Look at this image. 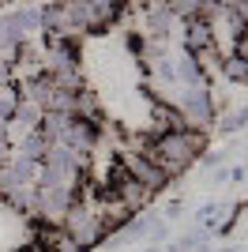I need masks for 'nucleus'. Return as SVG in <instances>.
Segmentation results:
<instances>
[{
    "mask_svg": "<svg viewBox=\"0 0 248 252\" xmlns=\"http://www.w3.org/2000/svg\"><path fill=\"white\" fill-rule=\"evenodd\" d=\"M143 155L162 169L165 177H181L199 155H203V128H169L155 132L143 143Z\"/></svg>",
    "mask_w": 248,
    "mask_h": 252,
    "instance_id": "1",
    "label": "nucleus"
},
{
    "mask_svg": "<svg viewBox=\"0 0 248 252\" xmlns=\"http://www.w3.org/2000/svg\"><path fill=\"white\" fill-rule=\"evenodd\" d=\"M61 226H64V233H68L79 249H91V245L105 241V226H102V215H98V200L87 196V192H75V200L68 203Z\"/></svg>",
    "mask_w": 248,
    "mask_h": 252,
    "instance_id": "2",
    "label": "nucleus"
},
{
    "mask_svg": "<svg viewBox=\"0 0 248 252\" xmlns=\"http://www.w3.org/2000/svg\"><path fill=\"white\" fill-rule=\"evenodd\" d=\"M177 109L185 113L188 128H207L211 121H215V98H211V87L203 83H188L181 87V102H177Z\"/></svg>",
    "mask_w": 248,
    "mask_h": 252,
    "instance_id": "3",
    "label": "nucleus"
},
{
    "mask_svg": "<svg viewBox=\"0 0 248 252\" xmlns=\"http://www.w3.org/2000/svg\"><path fill=\"white\" fill-rule=\"evenodd\" d=\"M41 31L49 34V38H57V42H75L83 34L68 0H53L49 8H41Z\"/></svg>",
    "mask_w": 248,
    "mask_h": 252,
    "instance_id": "4",
    "label": "nucleus"
},
{
    "mask_svg": "<svg viewBox=\"0 0 248 252\" xmlns=\"http://www.w3.org/2000/svg\"><path fill=\"white\" fill-rule=\"evenodd\" d=\"M121 166L128 169V173H132V177L139 181V185H147L151 192H162L165 185H169V177H165L162 169H158L155 162H151V158L143 155V147H139V151H132V147H128V151H121Z\"/></svg>",
    "mask_w": 248,
    "mask_h": 252,
    "instance_id": "5",
    "label": "nucleus"
},
{
    "mask_svg": "<svg viewBox=\"0 0 248 252\" xmlns=\"http://www.w3.org/2000/svg\"><path fill=\"white\" fill-rule=\"evenodd\" d=\"M143 23H147V34H151V38H158V42L177 38V34H181V27H185V23L169 11V4H165V0L147 4V8H143Z\"/></svg>",
    "mask_w": 248,
    "mask_h": 252,
    "instance_id": "6",
    "label": "nucleus"
},
{
    "mask_svg": "<svg viewBox=\"0 0 248 252\" xmlns=\"http://www.w3.org/2000/svg\"><path fill=\"white\" fill-rule=\"evenodd\" d=\"M41 109L38 102H31V98H19L15 102V109H11V117H8V125H4V136H11V139H23L27 132H34V128L41 125Z\"/></svg>",
    "mask_w": 248,
    "mask_h": 252,
    "instance_id": "7",
    "label": "nucleus"
},
{
    "mask_svg": "<svg viewBox=\"0 0 248 252\" xmlns=\"http://www.w3.org/2000/svg\"><path fill=\"white\" fill-rule=\"evenodd\" d=\"M181 31H185V53L199 57L203 49H215V42H211V27H207L203 15H199V19H188Z\"/></svg>",
    "mask_w": 248,
    "mask_h": 252,
    "instance_id": "8",
    "label": "nucleus"
},
{
    "mask_svg": "<svg viewBox=\"0 0 248 252\" xmlns=\"http://www.w3.org/2000/svg\"><path fill=\"white\" fill-rule=\"evenodd\" d=\"M45 151H49V139H45V132H41V128H34V132H27L23 139H15V155H19V158L45 162Z\"/></svg>",
    "mask_w": 248,
    "mask_h": 252,
    "instance_id": "9",
    "label": "nucleus"
},
{
    "mask_svg": "<svg viewBox=\"0 0 248 252\" xmlns=\"http://www.w3.org/2000/svg\"><path fill=\"white\" fill-rule=\"evenodd\" d=\"M8 15H11V23L19 27L23 38H31V34L41 31V8H15V11H8Z\"/></svg>",
    "mask_w": 248,
    "mask_h": 252,
    "instance_id": "10",
    "label": "nucleus"
},
{
    "mask_svg": "<svg viewBox=\"0 0 248 252\" xmlns=\"http://www.w3.org/2000/svg\"><path fill=\"white\" fill-rule=\"evenodd\" d=\"M165 4H169V11H173L181 23L199 19V15H203V4H199V0H165Z\"/></svg>",
    "mask_w": 248,
    "mask_h": 252,
    "instance_id": "11",
    "label": "nucleus"
},
{
    "mask_svg": "<svg viewBox=\"0 0 248 252\" xmlns=\"http://www.w3.org/2000/svg\"><path fill=\"white\" fill-rule=\"evenodd\" d=\"M218 72L226 75V79H248V64L241 61V57H222V68H218Z\"/></svg>",
    "mask_w": 248,
    "mask_h": 252,
    "instance_id": "12",
    "label": "nucleus"
},
{
    "mask_svg": "<svg viewBox=\"0 0 248 252\" xmlns=\"http://www.w3.org/2000/svg\"><path fill=\"white\" fill-rule=\"evenodd\" d=\"M15 102H19V94H15L11 87H0V128L8 125V117H11V109H15Z\"/></svg>",
    "mask_w": 248,
    "mask_h": 252,
    "instance_id": "13",
    "label": "nucleus"
},
{
    "mask_svg": "<svg viewBox=\"0 0 248 252\" xmlns=\"http://www.w3.org/2000/svg\"><path fill=\"white\" fill-rule=\"evenodd\" d=\"M226 211L229 207H222V203H207V207L199 211V222H203V226H218V222L226 219Z\"/></svg>",
    "mask_w": 248,
    "mask_h": 252,
    "instance_id": "14",
    "label": "nucleus"
},
{
    "mask_svg": "<svg viewBox=\"0 0 248 252\" xmlns=\"http://www.w3.org/2000/svg\"><path fill=\"white\" fill-rule=\"evenodd\" d=\"M245 125H248V109H237V113L222 117V132H241Z\"/></svg>",
    "mask_w": 248,
    "mask_h": 252,
    "instance_id": "15",
    "label": "nucleus"
},
{
    "mask_svg": "<svg viewBox=\"0 0 248 252\" xmlns=\"http://www.w3.org/2000/svg\"><path fill=\"white\" fill-rule=\"evenodd\" d=\"M203 166H207V169H218V166H222V155H218V151H211V155H203Z\"/></svg>",
    "mask_w": 248,
    "mask_h": 252,
    "instance_id": "16",
    "label": "nucleus"
},
{
    "mask_svg": "<svg viewBox=\"0 0 248 252\" xmlns=\"http://www.w3.org/2000/svg\"><path fill=\"white\" fill-rule=\"evenodd\" d=\"M0 4H8V0H0Z\"/></svg>",
    "mask_w": 248,
    "mask_h": 252,
    "instance_id": "17",
    "label": "nucleus"
},
{
    "mask_svg": "<svg viewBox=\"0 0 248 252\" xmlns=\"http://www.w3.org/2000/svg\"><path fill=\"white\" fill-rule=\"evenodd\" d=\"M245 64H248V61H245Z\"/></svg>",
    "mask_w": 248,
    "mask_h": 252,
    "instance_id": "18",
    "label": "nucleus"
}]
</instances>
